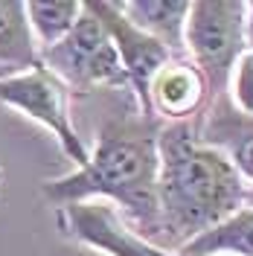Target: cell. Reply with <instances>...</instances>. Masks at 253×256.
Instances as JSON below:
<instances>
[{"mask_svg": "<svg viewBox=\"0 0 253 256\" xmlns=\"http://www.w3.org/2000/svg\"><path fill=\"white\" fill-rule=\"evenodd\" d=\"M82 15V0H32L26 3V20L35 35L38 52L62 41Z\"/></svg>", "mask_w": 253, "mask_h": 256, "instance_id": "cell-13", "label": "cell"}, {"mask_svg": "<svg viewBox=\"0 0 253 256\" xmlns=\"http://www.w3.org/2000/svg\"><path fill=\"white\" fill-rule=\"evenodd\" d=\"M184 256H253V207H238L222 224L180 248Z\"/></svg>", "mask_w": 253, "mask_h": 256, "instance_id": "cell-12", "label": "cell"}, {"mask_svg": "<svg viewBox=\"0 0 253 256\" xmlns=\"http://www.w3.org/2000/svg\"><path fill=\"white\" fill-rule=\"evenodd\" d=\"M120 12L146 35L169 50L172 58H184V30L190 18V0H122Z\"/></svg>", "mask_w": 253, "mask_h": 256, "instance_id": "cell-10", "label": "cell"}, {"mask_svg": "<svg viewBox=\"0 0 253 256\" xmlns=\"http://www.w3.org/2000/svg\"><path fill=\"white\" fill-rule=\"evenodd\" d=\"M158 131L160 122L142 116L137 99L108 102L96 131L90 160L41 184V195L52 207L108 201L128 230L154 244L158 239Z\"/></svg>", "mask_w": 253, "mask_h": 256, "instance_id": "cell-1", "label": "cell"}, {"mask_svg": "<svg viewBox=\"0 0 253 256\" xmlns=\"http://www.w3.org/2000/svg\"><path fill=\"white\" fill-rule=\"evenodd\" d=\"M248 184L222 152L198 140L195 120L158 131V239L152 248L178 254L195 236L244 207Z\"/></svg>", "mask_w": 253, "mask_h": 256, "instance_id": "cell-2", "label": "cell"}, {"mask_svg": "<svg viewBox=\"0 0 253 256\" xmlns=\"http://www.w3.org/2000/svg\"><path fill=\"white\" fill-rule=\"evenodd\" d=\"M0 186H3V169H0Z\"/></svg>", "mask_w": 253, "mask_h": 256, "instance_id": "cell-17", "label": "cell"}, {"mask_svg": "<svg viewBox=\"0 0 253 256\" xmlns=\"http://www.w3.org/2000/svg\"><path fill=\"white\" fill-rule=\"evenodd\" d=\"M244 0H195L184 30V52L204 76L210 99L227 94L230 73L238 56L248 50L244 41Z\"/></svg>", "mask_w": 253, "mask_h": 256, "instance_id": "cell-4", "label": "cell"}, {"mask_svg": "<svg viewBox=\"0 0 253 256\" xmlns=\"http://www.w3.org/2000/svg\"><path fill=\"white\" fill-rule=\"evenodd\" d=\"M227 94H230V99H233V105L238 111L253 114V50H244L238 56L236 67L230 73Z\"/></svg>", "mask_w": 253, "mask_h": 256, "instance_id": "cell-14", "label": "cell"}, {"mask_svg": "<svg viewBox=\"0 0 253 256\" xmlns=\"http://www.w3.org/2000/svg\"><path fill=\"white\" fill-rule=\"evenodd\" d=\"M0 102L47 128L56 137V143L62 146V152L76 163V169H82L90 160V148L84 146L73 126V114H70L73 96L41 64H35L20 76L0 79Z\"/></svg>", "mask_w": 253, "mask_h": 256, "instance_id": "cell-5", "label": "cell"}, {"mask_svg": "<svg viewBox=\"0 0 253 256\" xmlns=\"http://www.w3.org/2000/svg\"><path fill=\"white\" fill-rule=\"evenodd\" d=\"M244 204L253 207V186H248V192H244Z\"/></svg>", "mask_w": 253, "mask_h": 256, "instance_id": "cell-16", "label": "cell"}, {"mask_svg": "<svg viewBox=\"0 0 253 256\" xmlns=\"http://www.w3.org/2000/svg\"><path fill=\"white\" fill-rule=\"evenodd\" d=\"M94 15L102 20V26L111 38L114 50L120 56V64H122V73H126L128 90L137 99V108H140L142 116H148V82L158 73L163 64L169 62V50L158 44L152 35H146L142 30H137L131 20H128L120 6L111 3V0H88ZM154 120V116H152Z\"/></svg>", "mask_w": 253, "mask_h": 256, "instance_id": "cell-6", "label": "cell"}, {"mask_svg": "<svg viewBox=\"0 0 253 256\" xmlns=\"http://www.w3.org/2000/svg\"><path fill=\"white\" fill-rule=\"evenodd\" d=\"M148 116H154L160 126L186 122L195 120L210 102L204 76L198 67L184 58H169L148 82Z\"/></svg>", "mask_w": 253, "mask_h": 256, "instance_id": "cell-9", "label": "cell"}, {"mask_svg": "<svg viewBox=\"0 0 253 256\" xmlns=\"http://www.w3.org/2000/svg\"><path fill=\"white\" fill-rule=\"evenodd\" d=\"M38 64V44L26 20V3L0 0V79L20 76Z\"/></svg>", "mask_w": 253, "mask_h": 256, "instance_id": "cell-11", "label": "cell"}, {"mask_svg": "<svg viewBox=\"0 0 253 256\" xmlns=\"http://www.w3.org/2000/svg\"><path fill=\"white\" fill-rule=\"evenodd\" d=\"M56 224L64 239L102 250L105 256H184L158 250L142 239H137L108 201H82V204L58 207Z\"/></svg>", "mask_w": 253, "mask_h": 256, "instance_id": "cell-7", "label": "cell"}, {"mask_svg": "<svg viewBox=\"0 0 253 256\" xmlns=\"http://www.w3.org/2000/svg\"><path fill=\"white\" fill-rule=\"evenodd\" d=\"M198 140L230 160L238 178L253 186V114L238 111L230 94H218L195 116Z\"/></svg>", "mask_w": 253, "mask_h": 256, "instance_id": "cell-8", "label": "cell"}, {"mask_svg": "<svg viewBox=\"0 0 253 256\" xmlns=\"http://www.w3.org/2000/svg\"><path fill=\"white\" fill-rule=\"evenodd\" d=\"M38 64L62 82L70 90V96L128 88L120 56H116L102 20L94 15L90 3H82L79 20L62 41H56L52 47H44L38 52Z\"/></svg>", "mask_w": 253, "mask_h": 256, "instance_id": "cell-3", "label": "cell"}, {"mask_svg": "<svg viewBox=\"0 0 253 256\" xmlns=\"http://www.w3.org/2000/svg\"><path fill=\"white\" fill-rule=\"evenodd\" d=\"M244 41L248 50H253V0L248 3V15H244Z\"/></svg>", "mask_w": 253, "mask_h": 256, "instance_id": "cell-15", "label": "cell"}]
</instances>
